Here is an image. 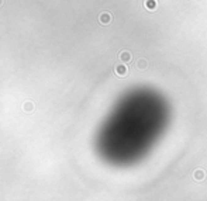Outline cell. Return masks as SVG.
Returning <instances> with one entry per match:
<instances>
[{
    "label": "cell",
    "instance_id": "5b68a950",
    "mask_svg": "<svg viewBox=\"0 0 207 201\" xmlns=\"http://www.w3.org/2000/svg\"><path fill=\"white\" fill-rule=\"evenodd\" d=\"M2 3H3V0H0V4H2Z\"/></svg>",
    "mask_w": 207,
    "mask_h": 201
},
{
    "label": "cell",
    "instance_id": "6da1fadb",
    "mask_svg": "<svg viewBox=\"0 0 207 201\" xmlns=\"http://www.w3.org/2000/svg\"><path fill=\"white\" fill-rule=\"evenodd\" d=\"M144 6H145V8H148L150 11H154V10H156V7H158V0H144Z\"/></svg>",
    "mask_w": 207,
    "mask_h": 201
},
{
    "label": "cell",
    "instance_id": "7a4b0ae2",
    "mask_svg": "<svg viewBox=\"0 0 207 201\" xmlns=\"http://www.w3.org/2000/svg\"><path fill=\"white\" fill-rule=\"evenodd\" d=\"M110 20H112V16H110L109 13H101L100 14V21L103 23V24H109Z\"/></svg>",
    "mask_w": 207,
    "mask_h": 201
},
{
    "label": "cell",
    "instance_id": "277c9868",
    "mask_svg": "<svg viewBox=\"0 0 207 201\" xmlns=\"http://www.w3.org/2000/svg\"><path fill=\"white\" fill-rule=\"evenodd\" d=\"M121 59H123V61H130L131 55L128 54V52H123V54H121Z\"/></svg>",
    "mask_w": 207,
    "mask_h": 201
},
{
    "label": "cell",
    "instance_id": "3957f363",
    "mask_svg": "<svg viewBox=\"0 0 207 201\" xmlns=\"http://www.w3.org/2000/svg\"><path fill=\"white\" fill-rule=\"evenodd\" d=\"M116 71H117V73H118V75H121V76H123V75H125V72H127V69H125L124 66H118V68L116 69Z\"/></svg>",
    "mask_w": 207,
    "mask_h": 201
}]
</instances>
